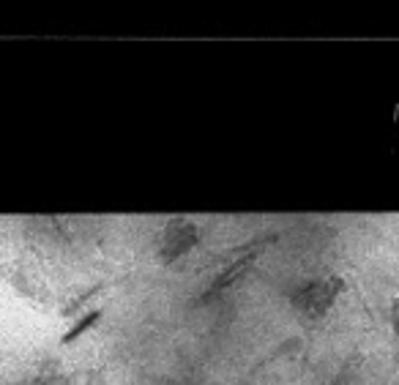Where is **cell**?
<instances>
[{
    "mask_svg": "<svg viewBox=\"0 0 399 385\" xmlns=\"http://www.w3.org/2000/svg\"><path fill=\"white\" fill-rule=\"evenodd\" d=\"M257 257H260V251H252V254H241V257H235V260H233V263L227 265L225 271L216 276V281L211 284L208 290H206L203 295L194 300V306H203V303H208L213 295H219V293H225L227 287H233V284L238 281V276H243V271L255 265V260H257Z\"/></svg>",
    "mask_w": 399,
    "mask_h": 385,
    "instance_id": "1",
    "label": "cell"
},
{
    "mask_svg": "<svg viewBox=\"0 0 399 385\" xmlns=\"http://www.w3.org/2000/svg\"><path fill=\"white\" fill-rule=\"evenodd\" d=\"M391 312H399V298L394 300V303H391Z\"/></svg>",
    "mask_w": 399,
    "mask_h": 385,
    "instance_id": "4",
    "label": "cell"
},
{
    "mask_svg": "<svg viewBox=\"0 0 399 385\" xmlns=\"http://www.w3.org/2000/svg\"><path fill=\"white\" fill-rule=\"evenodd\" d=\"M385 385H391V383H385Z\"/></svg>",
    "mask_w": 399,
    "mask_h": 385,
    "instance_id": "5",
    "label": "cell"
},
{
    "mask_svg": "<svg viewBox=\"0 0 399 385\" xmlns=\"http://www.w3.org/2000/svg\"><path fill=\"white\" fill-rule=\"evenodd\" d=\"M290 350H298V339H287V342H282V347L279 350H274L265 361H274V358H279L282 352H290Z\"/></svg>",
    "mask_w": 399,
    "mask_h": 385,
    "instance_id": "3",
    "label": "cell"
},
{
    "mask_svg": "<svg viewBox=\"0 0 399 385\" xmlns=\"http://www.w3.org/2000/svg\"><path fill=\"white\" fill-rule=\"evenodd\" d=\"M102 315H105V309H93V312H87V315L83 317V320H80V322H77V325H74V328H71V331L66 333V336H63L60 342H63V345H71V342H74L77 336H83L87 328H93V325H96V322L102 320Z\"/></svg>",
    "mask_w": 399,
    "mask_h": 385,
    "instance_id": "2",
    "label": "cell"
}]
</instances>
